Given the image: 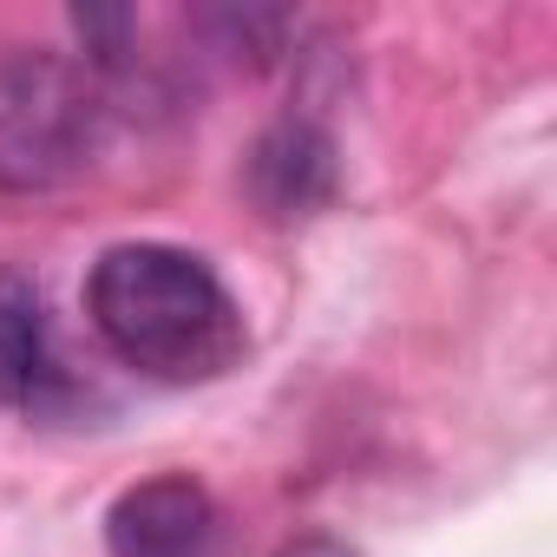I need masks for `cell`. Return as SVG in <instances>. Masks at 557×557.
I'll use <instances>...</instances> for the list:
<instances>
[{
    "instance_id": "obj_1",
    "label": "cell",
    "mask_w": 557,
    "mask_h": 557,
    "mask_svg": "<svg viewBox=\"0 0 557 557\" xmlns=\"http://www.w3.org/2000/svg\"><path fill=\"white\" fill-rule=\"evenodd\" d=\"M86 315L125 368L164 387L223 381L249 348L243 309L223 289V275L177 243L106 249L86 275Z\"/></svg>"
},
{
    "instance_id": "obj_2",
    "label": "cell",
    "mask_w": 557,
    "mask_h": 557,
    "mask_svg": "<svg viewBox=\"0 0 557 557\" xmlns=\"http://www.w3.org/2000/svg\"><path fill=\"white\" fill-rule=\"evenodd\" d=\"M112 132V99L86 60L53 47L0 53V190H60L92 171Z\"/></svg>"
},
{
    "instance_id": "obj_3",
    "label": "cell",
    "mask_w": 557,
    "mask_h": 557,
    "mask_svg": "<svg viewBox=\"0 0 557 557\" xmlns=\"http://www.w3.org/2000/svg\"><path fill=\"white\" fill-rule=\"evenodd\" d=\"M216 498L190 472L138 479L106 511V550L112 557H216Z\"/></svg>"
},
{
    "instance_id": "obj_4",
    "label": "cell",
    "mask_w": 557,
    "mask_h": 557,
    "mask_svg": "<svg viewBox=\"0 0 557 557\" xmlns=\"http://www.w3.org/2000/svg\"><path fill=\"white\" fill-rule=\"evenodd\" d=\"M0 407L34 420L73 407V374L60 361L47 296L21 269H0Z\"/></svg>"
},
{
    "instance_id": "obj_5",
    "label": "cell",
    "mask_w": 557,
    "mask_h": 557,
    "mask_svg": "<svg viewBox=\"0 0 557 557\" xmlns=\"http://www.w3.org/2000/svg\"><path fill=\"white\" fill-rule=\"evenodd\" d=\"M249 190L269 216H309L315 203L335 197V145L309 119L269 125L249 151Z\"/></svg>"
},
{
    "instance_id": "obj_6",
    "label": "cell",
    "mask_w": 557,
    "mask_h": 557,
    "mask_svg": "<svg viewBox=\"0 0 557 557\" xmlns=\"http://www.w3.org/2000/svg\"><path fill=\"white\" fill-rule=\"evenodd\" d=\"M275 557H355V544H342V537L315 531V537H296V544H283Z\"/></svg>"
}]
</instances>
